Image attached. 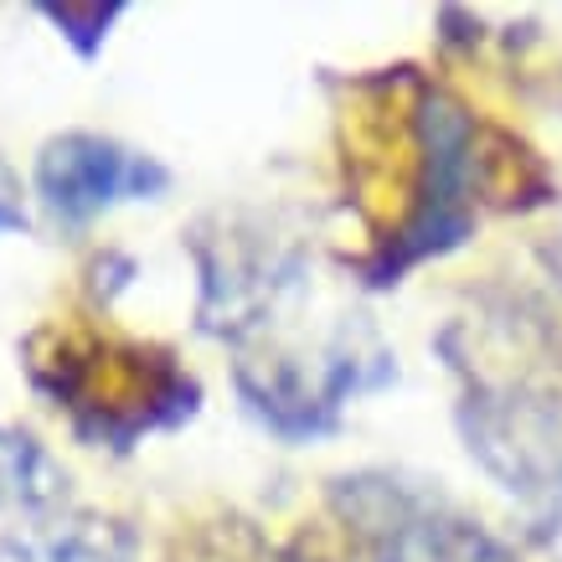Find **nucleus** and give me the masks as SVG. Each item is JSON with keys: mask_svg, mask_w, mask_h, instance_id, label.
<instances>
[{"mask_svg": "<svg viewBox=\"0 0 562 562\" xmlns=\"http://www.w3.org/2000/svg\"><path fill=\"white\" fill-rule=\"evenodd\" d=\"M63 501H68V470L32 434L0 424V512L52 516Z\"/></svg>", "mask_w": 562, "mask_h": 562, "instance_id": "obj_7", "label": "nucleus"}, {"mask_svg": "<svg viewBox=\"0 0 562 562\" xmlns=\"http://www.w3.org/2000/svg\"><path fill=\"white\" fill-rule=\"evenodd\" d=\"M21 367L88 449L130 454L139 439L181 428L202 408V382L171 346L135 341L93 321H47L21 341Z\"/></svg>", "mask_w": 562, "mask_h": 562, "instance_id": "obj_1", "label": "nucleus"}, {"mask_svg": "<svg viewBox=\"0 0 562 562\" xmlns=\"http://www.w3.org/2000/svg\"><path fill=\"white\" fill-rule=\"evenodd\" d=\"M475 130L480 120L454 93L424 83V99H418V181H413V202L403 222L361 263L372 290H387L408 269L454 254L470 238V227H475V176H470Z\"/></svg>", "mask_w": 562, "mask_h": 562, "instance_id": "obj_2", "label": "nucleus"}, {"mask_svg": "<svg viewBox=\"0 0 562 562\" xmlns=\"http://www.w3.org/2000/svg\"><path fill=\"white\" fill-rule=\"evenodd\" d=\"M32 227V212H26V187L21 176L0 160V233H26Z\"/></svg>", "mask_w": 562, "mask_h": 562, "instance_id": "obj_9", "label": "nucleus"}, {"mask_svg": "<svg viewBox=\"0 0 562 562\" xmlns=\"http://www.w3.org/2000/svg\"><path fill=\"white\" fill-rule=\"evenodd\" d=\"M0 562H135V531L103 512L47 516L0 537Z\"/></svg>", "mask_w": 562, "mask_h": 562, "instance_id": "obj_5", "label": "nucleus"}, {"mask_svg": "<svg viewBox=\"0 0 562 562\" xmlns=\"http://www.w3.org/2000/svg\"><path fill=\"white\" fill-rule=\"evenodd\" d=\"M470 176H475V206L531 212V206L552 202V176H547L542 155L531 150L527 139L495 130V124H480L475 130Z\"/></svg>", "mask_w": 562, "mask_h": 562, "instance_id": "obj_6", "label": "nucleus"}, {"mask_svg": "<svg viewBox=\"0 0 562 562\" xmlns=\"http://www.w3.org/2000/svg\"><path fill=\"white\" fill-rule=\"evenodd\" d=\"M32 187L57 222L83 227L120 202H155L171 187V171L155 155L130 150L120 139L93 135V130H68L36 150Z\"/></svg>", "mask_w": 562, "mask_h": 562, "instance_id": "obj_4", "label": "nucleus"}, {"mask_svg": "<svg viewBox=\"0 0 562 562\" xmlns=\"http://www.w3.org/2000/svg\"><path fill=\"white\" fill-rule=\"evenodd\" d=\"M36 11L57 26V36H63L78 57H99V47L109 42V32H114V21L124 16L120 0H42Z\"/></svg>", "mask_w": 562, "mask_h": 562, "instance_id": "obj_8", "label": "nucleus"}, {"mask_svg": "<svg viewBox=\"0 0 562 562\" xmlns=\"http://www.w3.org/2000/svg\"><path fill=\"white\" fill-rule=\"evenodd\" d=\"M336 512L361 537L367 562H516L475 521L443 512L428 495L403 491L397 480H341Z\"/></svg>", "mask_w": 562, "mask_h": 562, "instance_id": "obj_3", "label": "nucleus"}]
</instances>
